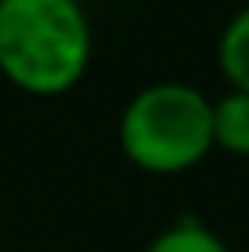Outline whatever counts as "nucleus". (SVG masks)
Listing matches in <instances>:
<instances>
[{
	"instance_id": "3",
	"label": "nucleus",
	"mask_w": 249,
	"mask_h": 252,
	"mask_svg": "<svg viewBox=\"0 0 249 252\" xmlns=\"http://www.w3.org/2000/svg\"><path fill=\"white\" fill-rule=\"evenodd\" d=\"M213 150L249 158V92L227 88L213 99Z\"/></svg>"
},
{
	"instance_id": "2",
	"label": "nucleus",
	"mask_w": 249,
	"mask_h": 252,
	"mask_svg": "<svg viewBox=\"0 0 249 252\" xmlns=\"http://www.w3.org/2000/svg\"><path fill=\"white\" fill-rule=\"evenodd\" d=\"M117 143L140 172H191L213 154V99L187 81H154L125 102Z\"/></svg>"
},
{
	"instance_id": "1",
	"label": "nucleus",
	"mask_w": 249,
	"mask_h": 252,
	"mask_svg": "<svg viewBox=\"0 0 249 252\" xmlns=\"http://www.w3.org/2000/svg\"><path fill=\"white\" fill-rule=\"evenodd\" d=\"M92 22L81 0H0V77L37 99L73 92L92 66Z\"/></svg>"
},
{
	"instance_id": "4",
	"label": "nucleus",
	"mask_w": 249,
	"mask_h": 252,
	"mask_svg": "<svg viewBox=\"0 0 249 252\" xmlns=\"http://www.w3.org/2000/svg\"><path fill=\"white\" fill-rule=\"evenodd\" d=\"M216 63L231 88L249 92V4H242L227 19L224 33L216 40Z\"/></svg>"
},
{
	"instance_id": "6",
	"label": "nucleus",
	"mask_w": 249,
	"mask_h": 252,
	"mask_svg": "<svg viewBox=\"0 0 249 252\" xmlns=\"http://www.w3.org/2000/svg\"><path fill=\"white\" fill-rule=\"evenodd\" d=\"M242 4H249V0H242Z\"/></svg>"
},
{
	"instance_id": "5",
	"label": "nucleus",
	"mask_w": 249,
	"mask_h": 252,
	"mask_svg": "<svg viewBox=\"0 0 249 252\" xmlns=\"http://www.w3.org/2000/svg\"><path fill=\"white\" fill-rule=\"evenodd\" d=\"M143 252H231V249L213 227H205V223L194 220V216H183V220L161 227L147 241Z\"/></svg>"
}]
</instances>
